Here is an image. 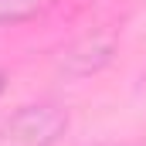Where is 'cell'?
<instances>
[{
	"label": "cell",
	"instance_id": "obj_1",
	"mask_svg": "<svg viewBox=\"0 0 146 146\" xmlns=\"http://www.w3.org/2000/svg\"><path fill=\"white\" fill-rule=\"evenodd\" d=\"M68 129V112L54 102L21 106L0 122V146H54Z\"/></svg>",
	"mask_w": 146,
	"mask_h": 146
},
{
	"label": "cell",
	"instance_id": "obj_2",
	"mask_svg": "<svg viewBox=\"0 0 146 146\" xmlns=\"http://www.w3.org/2000/svg\"><path fill=\"white\" fill-rule=\"evenodd\" d=\"M48 7V0H0V27L27 24Z\"/></svg>",
	"mask_w": 146,
	"mask_h": 146
},
{
	"label": "cell",
	"instance_id": "obj_3",
	"mask_svg": "<svg viewBox=\"0 0 146 146\" xmlns=\"http://www.w3.org/2000/svg\"><path fill=\"white\" fill-rule=\"evenodd\" d=\"M3 92H7V72L0 68V95H3Z\"/></svg>",
	"mask_w": 146,
	"mask_h": 146
}]
</instances>
